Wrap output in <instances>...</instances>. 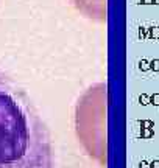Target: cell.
Returning <instances> with one entry per match:
<instances>
[{"mask_svg":"<svg viewBox=\"0 0 159 168\" xmlns=\"http://www.w3.org/2000/svg\"><path fill=\"white\" fill-rule=\"evenodd\" d=\"M0 168H53L45 125L28 95L2 67Z\"/></svg>","mask_w":159,"mask_h":168,"instance_id":"6da1fadb","label":"cell"}]
</instances>
